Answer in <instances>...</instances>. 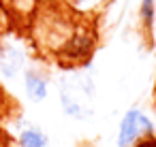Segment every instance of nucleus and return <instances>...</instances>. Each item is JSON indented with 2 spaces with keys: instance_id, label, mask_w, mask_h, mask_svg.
<instances>
[{
  "instance_id": "f257e3e1",
  "label": "nucleus",
  "mask_w": 156,
  "mask_h": 147,
  "mask_svg": "<svg viewBox=\"0 0 156 147\" xmlns=\"http://www.w3.org/2000/svg\"><path fill=\"white\" fill-rule=\"evenodd\" d=\"M92 98H94V83L88 77H81L79 81L64 79L60 83V107L64 115L73 119H88L94 113Z\"/></svg>"
},
{
  "instance_id": "f03ea898",
  "label": "nucleus",
  "mask_w": 156,
  "mask_h": 147,
  "mask_svg": "<svg viewBox=\"0 0 156 147\" xmlns=\"http://www.w3.org/2000/svg\"><path fill=\"white\" fill-rule=\"evenodd\" d=\"M156 134V124L154 119L139 107H130L122 113L118 121V134H115V145L118 147H135L141 138L154 136Z\"/></svg>"
},
{
  "instance_id": "7ed1b4c3",
  "label": "nucleus",
  "mask_w": 156,
  "mask_h": 147,
  "mask_svg": "<svg viewBox=\"0 0 156 147\" xmlns=\"http://www.w3.org/2000/svg\"><path fill=\"white\" fill-rule=\"evenodd\" d=\"M24 92L32 102H43L49 96V77L41 68L24 70Z\"/></svg>"
},
{
  "instance_id": "20e7f679",
  "label": "nucleus",
  "mask_w": 156,
  "mask_h": 147,
  "mask_svg": "<svg viewBox=\"0 0 156 147\" xmlns=\"http://www.w3.org/2000/svg\"><path fill=\"white\" fill-rule=\"evenodd\" d=\"M15 145L17 147H49V134L41 126L28 124V126L17 130Z\"/></svg>"
},
{
  "instance_id": "39448f33",
  "label": "nucleus",
  "mask_w": 156,
  "mask_h": 147,
  "mask_svg": "<svg viewBox=\"0 0 156 147\" xmlns=\"http://www.w3.org/2000/svg\"><path fill=\"white\" fill-rule=\"evenodd\" d=\"M60 2H62V7H66L75 15H92L94 11H98L107 2V0H60Z\"/></svg>"
},
{
  "instance_id": "423d86ee",
  "label": "nucleus",
  "mask_w": 156,
  "mask_h": 147,
  "mask_svg": "<svg viewBox=\"0 0 156 147\" xmlns=\"http://www.w3.org/2000/svg\"><path fill=\"white\" fill-rule=\"evenodd\" d=\"M139 22H141V28L147 34H152L154 22H156V0H141V5H139Z\"/></svg>"
},
{
  "instance_id": "0eeeda50",
  "label": "nucleus",
  "mask_w": 156,
  "mask_h": 147,
  "mask_svg": "<svg viewBox=\"0 0 156 147\" xmlns=\"http://www.w3.org/2000/svg\"><path fill=\"white\" fill-rule=\"evenodd\" d=\"M0 147H9V138L5 136V132H0Z\"/></svg>"
}]
</instances>
